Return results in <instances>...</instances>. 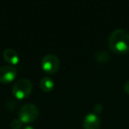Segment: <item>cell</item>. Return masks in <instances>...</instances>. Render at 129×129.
I'll return each mask as SVG.
<instances>
[{
  "mask_svg": "<svg viewBox=\"0 0 129 129\" xmlns=\"http://www.w3.org/2000/svg\"><path fill=\"white\" fill-rule=\"evenodd\" d=\"M108 46L115 53L125 54L129 52V32L122 28L111 32L108 39Z\"/></svg>",
  "mask_w": 129,
  "mask_h": 129,
  "instance_id": "1",
  "label": "cell"
},
{
  "mask_svg": "<svg viewBox=\"0 0 129 129\" xmlns=\"http://www.w3.org/2000/svg\"><path fill=\"white\" fill-rule=\"evenodd\" d=\"M39 115V110L34 104H26L20 108L19 112V118L22 123L28 124L34 122Z\"/></svg>",
  "mask_w": 129,
  "mask_h": 129,
  "instance_id": "3",
  "label": "cell"
},
{
  "mask_svg": "<svg viewBox=\"0 0 129 129\" xmlns=\"http://www.w3.org/2000/svg\"><path fill=\"white\" fill-rule=\"evenodd\" d=\"M17 76V69L13 66H3L0 67V82L9 83Z\"/></svg>",
  "mask_w": 129,
  "mask_h": 129,
  "instance_id": "5",
  "label": "cell"
},
{
  "mask_svg": "<svg viewBox=\"0 0 129 129\" xmlns=\"http://www.w3.org/2000/svg\"><path fill=\"white\" fill-rule=\"evenodd\" d=\"M22 121L20 118H14L10 123V126L12 129H20L22 127Z\"/></svg>",
  "mask_w": 129,
  "mask_h": 129,
  "instance_id": "10",
  "label": "cell"
},
{
  "mask_svg": "<svg viewBox=\"0 0 129 129\" xmlns=\"http://www.w3.org/2000/svg\"><path fill=\"white\" fill-rule=\"evenodd\" d=\"M22 129H35V128L33 126H31V125H27V126L23 127Z\"/></svg>",
  "mask_w": 129,
  "mask_h": 129,
  "instance_id": "13",
  "label": "cell"
},
{
  "mask_svg": "<svg viewBox=\"0 0 129 129\" xmlns=\"http://www.w3.org/2000/svg\"><path fill=\"white\" fill-rule=\"evenodd\" d=\"M3 57H4V59L6 62L13 64V66H15L20 62V57H19L18 53L13 49H6L4 53H3Z\"/></svg>",
  "mask_w": 129,
  "mask_h": 129,
  "instance_id": "7",
  "label": "cell"
},
{
  "mask_svg": "<svg viewBox=\"0 0 129 129\" xmlns=\"http://www.w3.org/2000/svg\"><path fill=\"white\" fill-rule=\"evenodd\" d=\"M40 87L44 92H50L54 88V81L51 78L45 76L40 81Z\"/></svg>",
  "mask_w": 129,
  "mask_h": 129,
  "instance_id": "8",
  "label": "cell"
},
{
  "mask_svg": "<svg viewBox=\"0 0 129 129\" xmlns=\"http://www.w3.org/2000/svg\"><path fill=\"white\" fill-rule=\"evenodd\" d=\"M93 111H94V113L95 114H99L103 111V105L101 104H96L93 108Z\"/></svg>",
  "mask_w": 129,
  "mask_h": 129,
  "instance_id": "11",
  "label": "cell"
},
{
  "mask_svg": "<svg viewBox=\"0 0 129 129\" xmlns=\"http://www.w3.org/2000/svg\"><path fill=\"white\" fill-rule=\"evenodd\" d=\"M100 125V118L94 112L87 114L82 122L83 129H99Z\"/></svg>",
  "mask_w": 129,
  "mask_h": 129,
  "instance_id": "6",
  "label": "cell"
},
{
  "mask_svg": "<svg viewBox=\"0 0 129 129\" xmlns=\"http://www.w3.org/2000/svg\"><path fill=\"white\" fill-rule=\"evenodd\" d=\"M124 90H125V92L127 95H129V80L124 85Z\"/></svg>",
  "mask_w": 129,
  "mask_h": 129,
  "instance_id": "12",
  "label": "cell"
},
{
  "mask_svg": "<svg viewBox=\"0 0 129 129\" xmlns=\"http://www.w3.org/2000/svg\"><path fill=\"white\" fill-rule=\"evenodd\" d=\"M33 89V84L28 79L22 78L16 81L13 87V95L15 98L22 99L27 97L31 94Z\"/></svg>",
  "mask_w": 129,
  "mask_h": 129,
  "instance_id": "2",
  "label": "cell"
},
{
  "mask_svg": "<svg viewBox=\"0 0 129 129\" xmlns=\"http://www.w3.org/2000/svg\"><path fill=\"white\" fill-rule=\"evenodd\" d=\"M60 66L58 57L54 54H47L43 57L41 62L42 69L46 74H53L57 72Z\"/></svg>",
  "mask_w": 129,
  "mask_h": 129,
  "instance_id": "4",
  "label": "cell"
},
{
  "mask_svg": "<svg viewBox=\"0 0 129 129\" xmlns=\"http://www.w3.org/2000/svg\"><path fill=\"white\" fill-rule=\"evenodd\" d=\"M95 58L100 63H104L109 59V55L104 51H99L95 55Z\"/></svg>",
  "mask_w": 129,
  "mask_h": 129,
  "instance_id": "9",
  "label": "cell"
}]
</instances>
